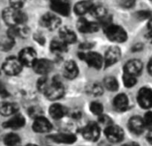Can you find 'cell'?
I'll list each match as a JSON object with an SVG mask.
<instances>
[{
	"mask_svg": "<svg viewBox=\"0 0 152 146\" xmlns=\"http://www.w3.org/2000/svg\"><path fill=\"white\" fill-rule=\"evenodd\" d=\"M2 17L4 21L9 27H17L20 25H23V23L27 20L26 14L21 12L20 9H17L14 7H8L3 11Z\"/></svg>",
	"mask_w": 152,
	"mask_h": 146,
	"instance_id": "6da1fadb",
	"label": "cell"
},
{
	"mask_svg": "<svg viewBox=\"0 0 152 146\" xmlns=\"http://www.w3.org/2000/svg\"><path fill=\"white\" fill-rule=\"evenodd\" d=\"M64 92L65 90L61 82L56 77H54L51 82H49L43 93L49 100H57L63 97Z\"/></svg>",
	"mask_w": 152,
	"mask_h": 146,
	"instance_id": "7a4b0ae2",
	"label": "cell"
},
{
	"mask_svg": "<svg viewBox=\"0 0 152 146\" xmlns=\"http://www.w3.org/2000/svg\"><path fill=\"white\" fill-rule=\"evenodd\" d=\"M104 32L110 41L116 43H123L127 39V34L125 29L117 25L110 24L104 27Z\"/></svg>",
	"mask_w": 152,
	"mask_h": 146,
	"instance_id": "3957f363",
	"label": "cell"
},
{
	"mask_svg": "<svg viewBox=\"0 0 152 146\" xmlns=\"http://www.w3.org/2000/svg\"><path fill=\"white\" fill-rule=\"evenodd\" d=\"M78 56L81 59L85 60L89 66L94 67L95 69H101L103 65V58L101 54L97 52H79Z\"/></svg>",
	"mask_w": 152,
	"mask_h": 146,
	"instance_id": "277c9868",
	"label": "cell"
},
{
	"mask_svg": "<svg viewBox=\"0 0 152 146\" xmlns=\"http://www.w3.org/2000/svg\"><path fill=\"white\" fill-rule=\"evenodd\" d=\"M3 71L8 75H17L22 69V64L18 58L9 57L3 63Z\"/></svg>",
	"mask_w": 152,
	"mask_h": 146,
	"instance_id": "5b68a950",
	"label": "cell"
},
{
	"mask_svg": "<svg viewBox=\"0 0 152 146\" xmlns=\"http://www.w3.org/2000/svg\"><path fill=\"white\" fill-rule=\"evenodd\" d=\"M19 60L25 66H33L34 63L37 60V53L33 48L28 47L24 48L19 53Z\"/></svg>",
	"mask_w": 152,
	"mask_h": 146,
	"instance_id": "8992f818",
	"label": "cell"
},
{
	"mask_svg": "<svg viewBox=\"0 0 152 146\" xmlns=\"http://www.w3.org/2000/svg\"><path fill=\"white\" fill-rule=\"evenodd\" d=\"M82 133H83V137L86 140L94 142V141L98 140V138L100 137L101 127L98 125V123L90 122L85 127Z\"/></svg>",
	"mask_w": 152,
	"mask_h": 146,
	"instance_id": "52a82bcc",
	"label": "cell"
},
{
	"mask_svg": "<svg viewBox=\"0 0 152 146\" xmlns=\"http://www.w3.org/2000/svg\"><path fill=\"white\" fill-rule=\"evenodd\" d=\"M121 58V51L117 46L110 47L105 53V57L103 59V63L105 65V67L111 66L115 65L117 62L119 61Z\"/></svg>",
	"mask_w": 152,
	"mask_h": 146,
	"instance_id": "ba28073f",
	"label": "cell"
},
{
	"mask_svg": "<svg viewBox=\"0 0 152 146\" xmlns=\"http://www.w3.org/2000/svg\"><path fill=\"white\" fill-rule=\"evenodd\" d=\"M105 135L109 141L112 143H119L124 138V131L123 129L115 125H110V127L105 129Z\"/></svg>",
	"mask_w": 152,
	"mask_h": 146,
	"instance_id": "9c48e42d",
	"label": "cell"
},
{
	"mask_svg": "<svg viewBox=\"0 0 152 146\" xmlns=\"http://www.w3.org/2000/svg\"><path fill=\"white\" fill-rule=\"evenodd\" d=\"M138 103L139 105L144 108L149 109L152 107V90L150 88L144 87L142 88L138 93Z\"/></svg>",
	"mask_w": 152,
	"mask_h": 146,
	"instance_id": "30bf717a",
	"label": "cell"
},
{
	"mask_svg": "<svg viewBox=\"0 0 152 146\" xmlns=\"http://www.w3.org/2000/svg\"><path fill=\"white\" fill-rule=\"evenodd\" d=\"M32 67L34 68V71L37 74L41 75H45L53 70V64L49 59H37Z\"/></svg>",
	"mask_w": 152,
	"mask_h": 146,
	"instance_id": "8fae6325",
	"label": "cell"
},
{
	"mask_svg": "<svg viewBox=\"0 0 152 146\" xmlns=\"http://www.w3.org/2000/svg\"><path fill=\"white\" fill-rule=\"evenodd\" d=\"M41 25L49 30H55L61 25V19L53 13H45L41 18Z\"/></svg>",
	"mask_w": 152,
	"mask_h": 146,
	"instance_id": "7c38bea8",
	"label": "cell"
},
{
	"mask_svg": "<svg viewBox=\"0 0 152 146\" xmlns=\"http://www.w3.org/2000/svg\"><path fill=\"white\" fill-rule=\"evenodd\" d=\"M51 8L62 16H68L70 12V5L68 0H51Z\"/></svg>",
	"mask_w": 152,
	"mask_h": 146,
	"instance_id": "4fadbf2b",
	"label": "cell"
},
{
	"mask_svg": "<svg viewBox=\"0 0 152 146\" xmlns=\"http://www.w3.org/2000/svg\"><path fill=\"white\" fill-rule=\"evenodd\" d=\"M143 68V65L142 62L139 59H131L128 62H126L125 67H124V71L126 74L134 75V76H138Z\"/></svg>",
	"mask_w": 152,
	"mask_h": 146,
	"instance_id": "5bb4252c",
	"label": "cell"
},
{
	"mask_svg": "<svg viewBox=\"0 0 152 146\" xmlns=\"http://www.w3.org/2000/svg\"><path fill=\"white\" fill-rule=\"evenodd\" d=\"M51 129H52V124L46 118L40 116L35 119V121L33 123V130L35 132L46 133V132H49Z\"/></svg>",
	"mask_w": 152,
	"mask_h": 146,
	"instance_id": "9a60e30c",
	"label": "cell"
},
{
	"mask_svg": "<svg viewBox=\"0 0 152 146\" xmlns=\"http://www.w3.org/2000/svg\"><path fill=\"white\" fill-rule=\"evenodd\" d=\"M77 28L80 32L82 33H94L98 31L99 29V25L96 22H92L88 21L86 19H80L77 21Z\"/></svg>",
	"mask_w": 152,
	"mask_h": 146,
	"instance_id": "2e32d148",
	"label": "cell"
},
{
	"mask_svg": "<svg viewBox=\"0 0 152 146\" xmlns=\"http://www.w3.org/2000/svg\"><path fill=\"white\" fill-rule=\"evenodd\" d=\"M128 126H129L130 130L133 133H134L135 135H141L145 129L143 119L139 117V116L132 117L129 121Z\"/></svg>",
	"mask_w": 152,
	"mask_h": 146,
	"instance_id": "e0dca14e",
	"label": "cell"
},
{
	"mask_svg": "<svg viewBox=\"0 0 152 146\" xmlns=\"http://www.w3.org/2000/svg\"><path fill=\"white\" fill-rule=\"evenodd\" d=\"M78 67L73 60L67 61L63 66V75L69 80L75 79L78 74Z\"/></svg>",
	"mask_w": 152,
	"mask_h": 146,
	"instance_id": "ac0fdd59",
	"label": "cell"
},
{
	"mask_svg": "<svg viewBox=\"0 0 152 146\" xmlns=\"http://www.w3.org/2000/svg\"><path fill=\"white\" fill-rule=\"evenodd\" d=\"M51 140H53L55 143H60V144H67L70 145L76 142L77 137L73 134H66V133H61L57 135H51L49 137Z\"/></svg>",
	"mask_w": 152,
	"mask_h": 146,
	"instance_id": "d6986e66",
	"label": "cell"
},
{
	"mask_svg": "<svg viewBox=\"0 0 152 146\" xmlns=\"http://www.w3.org/2000/svg\"><path fill=\"white\" fill-rule=\"evenodd\" d=\"M25 125V119L22 115H15L9 121H5L3 126L5 129H18L22 128Z\"/></svg>",
	"mask_w": 152,
	"mask_h": 146,
	"instance_id": "ffe728a7",
	"label": "cell"
},
{
	"mask_svg": "<svg viewBox=\"0 0 152 146\" xmlns=\"http://www.w3.org/2000/svg\"><path fill=\"white\" fill-rule=\"evenodd\" d=\"M59 35H60V38L62 42H64L67 44H70V43H74L77 41V35L76 34L69 29L68 27H62L60 29L59 31Z\"/></svg>",
	"mask_w": 152,
	"mask_h": 146,
	"instance_id": "44dd1931",
	"label": "cell"
},
{
	"mask_svg": "<svg viewBox=\"0 0 152 146\" xmlns=\"http://www.w3.org/2000/svg\"><path fill=\"white\" fill-rule=\"evenodd\" d=\"M49 113L53 119L60 120L66 115L67 109L60 104H54L49 108Z\"/></svg>",
	"mask_w": 152,
	"mask_h": 146,
	"instance_id": "7402d4cb",
	"label": "cell"
},
{
	"mask_svg": "<svg viewBox=\"0 0 152 146\" xmlns=\"http://www.w3.org/2000/svg\"><path fill=\"white\" fill-rule=\"evenodd\" d=\"M114 106L118 111H126L129 106V100L126 95L125 94H118L114 99Z\"/></svg>",
	"mask_w": 152,
	"mask_h": 146,
	"instance_id": "603a6c76",
	"label": "cell"
},
{
	"mask_svg": "<svg viewBox=\"0 0 152 146\" xmlns=\"http://www.w3.org/2000/svg\"><path fill=\"white\" fill-rule=\"evenodd\" d=\"M92 6H93V4L90 1H86V0L80 1L76 4V5L74 7V12L77 15H84L86 12H90Z\"/></svg>",
	"mask_w": 152,
	"mask_h": 146,
	"instance_id": "cb8c5ba5",
	"label": "cell"
},
{
	"mask_svg": "<svg viewBox=\"0 0 152 146\" xmlns=\"http://www.w3.org/2000/svg\"><path fill=\"white\" fill-rule=\"evenodd\" d=\"M18 111V106L13 103H3L0 105V113L4 116H10Z\"/></svg>",
	"mask_w": 152,
	"mask_h": 146,
	"instance_id": "d4e9b609",
	"label": "cell"
},
{
	"mask_svg": "<svg viewBox=\"0 0 152 146\" xmlns=\"http://www.w3.org/2000/svg\"><path fill=\"white\" fill-rule=\"evenodd\" d=\"M50 49L55 54H61L67 51L68 44L62 42L61 40H53L51 43Z\"/></svg>",
	"mask_w": 152,
	"mask_h": 146,
	"instance_id": "484cf974",
	"label": "cell"
},
{
	"mask_svg": "<svg viewBox=\"0 0 152 146\" xmlns=\"http://www.w3.org/2000/svg\"><path fill=\"white\" fill-rule=\"evenodd\" d=\"M89 12L94 18L99 19V20L102 19L103 17H105L107 15V10L102 4H96V5L93 4V6H92V8H91V10H90Z\"/></svg>",
	"mask_w": 152,
	"mask_h": 146,
	"instance_id": "4316f807",
	"label": "cell"
},
{
	"mask_svg": "<svg viewBox=\"0 0 152 146\" xmlns=\"http://www.w3.org/2000/svg\"><path fill=\"white\" fill-rule=\"evenodd\" d=\"M103 84L105 88L110 91H117L118 90V82L113 76L106 77L103 81Z\"/></svg>",
	"mask_w": 152,
	"mask_h": 146,
	"instance_id": "83f0119b",
	"label": "cell"
},
{
	"mask_svg": "<svg viewBox=\"0 0 152 146\" xmlns=\"http://www.w3.org/2000/svg\"><path fill=\"white\" fill-rule=\"evenodd\" d=\"M4 145L6 146H20V138L16 134H8L5 136L4 139Z\"/></svg>",
	"mask_w": 152,
	"mask_h": 146,
	"instance_id": "f1b7e54d",
	"label": "cell"
},
{
	"mask_svg": "<svg viewBox=\"0 0 152 146\" xmlns=\"http://www.w3.org/2000/svg\"><path fill=\"white\" fill-rule=\"evenodd\" d=\"M87 92L90 95H92V96L98 97V96L102 95V93H103V88H102V85H100L98 83H94V84L90 85L87 88Z\"/></svg>",
	"mask_w": 152,
	"mask_h": 146,
	"instance_id": "f546056e",
	"label": "cell"
},
{
	"mask_svg": "<svg viewBox=\"0 0 152 146\" xmlns=\"http://www.w3.org/2000/svg\"><path fill=\"white\" fill-rule=\"evenodd\" d=\"M123 82H124V84H125L126 87H127V88H132V87H134V86L136 84V82H137L136 76L125 73L124 75H123Z\"/></svg>",
	"mask_w": 152,
	"mask_h": 146,
	"instance_id": "4dcf8cb0",
	"label": "cell"
},
{
	"mask_svg": "<svg viewBox=\"0 0 152 146\" xmlns=\"http://www.w3.org/2000/svg\"><path fill=\"white\" fill-rule=\"evenodd\" d=\"M13 45H14V39L8 36L6 39H4L0 43V49L4 51H10L13 47Z\"/></svg>",
	"mask_w": 152,
	"mask_h": 146,
	"instance_id": "1f68e13d",
	"label": "cell"
},
{
	"mask_svg": "<svg viewBox=\"0 0 152 146\" xmlns=\"http://www.w3.org/2000/svg\"><path fill=\"white\" fill-rule=\"evenodd\" d=\"M90 110L94 114L100 116L103 113V106L99 102H93L90 105Z\"/></svg>",
	"mask_w": 152,
	"mask_h": 146,
	"instance_id": "d6a6232c",
	"label": "cell"
},
{
	"mask_svg": "<svg viewBox=\"0 0 152 146\" xmlns=\"http://www.w3.org/2000/svg\"><path fill=\"white\" fill-rule=\"evenodd\" d=\"M98 125L100 127L102 126V127H104V129H106V128L110 127V125H112V121L109 116L101 114L99 116V123H98Z\"/></svg>",
	"mask_w": 152,
	"mask_h": 146,
	"instance_id": "836d02e7",
	"label": "cell"
},
{
	"mask_svg": "<svg viewBox=\"0 0 152 146\" xmlns=\"http://www.w3.org/2000/svg\"><path fill=\"white\" fill-rule=\"evenodd\" d=\"M28 112L29 116L33 119H37L40 116H43V111L37 106H33V107L29 108Z\"/></svg>",
	"mask_w": 152,
	"mask_h": 146,
	"instance_id": "e575fe53",
	"label": "cell"
},
{
	"mask_svg": "<svg viewBox=\"0 0 152 146\" xmlns=\"http://www.w3.org/2000/svg\"><path fill=\"white\" fill-rule=\"evenodd\" d=\"M143 121H144V125L145 128H147L148 129H152V113L151 112H148L145 113L144 118H143Z\"/></svg>",
	"mask_w": 152,
	"mask_h": 146,
	"instance_id": "d590c367",
	"label": "cell"
},
{
	"mask_svg": "<svg viewBox=\"0 0 152 146\" xmlns=\"http://www.w3.org/2000/svg\"><path fill=\"white\" fill-rule=\"evenodd\" d=\"M49 83V81L47 78L45 77H42L38 80L37 82V89L41 91V92H44V90H45L46 86L48 85Z\"/></svg>",
	"mask_w": 152,
	"mask_h": 146,
	"instance_id": "8d00e7d4",
	"label": "cell"
},
{
	"mask_svg": "<svg viewBox=\"0 0 152 146\" xmlns=\"http://www.w3.org/2000/svg\"><path fill=\"white\" fill-rule=\"evenodd\" d=\"M152 16V13L150 11H140L136 12V17L140 20H146Z\"/></svg>",
	"mask_w": 152,
	"mask_h": 146,
	"instance_id": "74e56055",
	"label": "cell"
},
{
	"mask_svg": "<svg viewBox=\"0 0 152 146\" xmlns=\"http://www.w3.org/2000/svg\"><path fill=\"white\" fill-rule=\"evenodd\" d=\"M9 1H10L11 6L17 8V9H20L26 2V0H9Z\"/></svg>",
	"mask_w": 152,
	"mask_h": 146,
	"instance_id": "f35d334b",
	"label": "cell"
},
{
	"mask_svg": "<svg viewBox=\"0 0 152 146\" xmlns=\"http://www.w3.org/2000/svg\"><path fill=\"white\" fill-rule=\"evenodd\" d=\"M34 40H36L39 44H45V39L41 34H35Z\"/></svg>",
	"mask_w": 152,
	"mask_h": 146,
	"instance_id": "ab89813d",
	"label": "cell"
},
{
	"mask_svg": "<svg viewBox=\"0 0 152 146\" xmlns=\"http://www.w3.org/2000/svg\"><path fill=\"white\" fill-rule=\"evenodd\" d=\"M0 96L3 97V98H6L9 96V93L8 91L6 90V89L4 88V86L0 82Z\"/></svg>",
	"mask_w": 152,
	"mask_h": 146,
	"instance_id": "60d3db41",
	"label": "cell"
},
{
	"mask_svg": "<svg viewBox=\"0 0 152 146\" xmlns=\"http://www.w3.org/2000/svg\"><path fill=\"white\" fill-rule=\"evenodd\" d=\"M79 47L81 50H90L91 48L94 47V44L91 43H83L82 44H80Z\"/></svg>",
	"mask_w": 152,
	"mask_h": 146,
	"instance_id": "b9f144b4",
	"label": "cell"
},
{
	"mask_svg": "<svg viewBox=\"0 0 152 146\" xmlns=\"http://www.w3.org/2000/svg\"><path fill=\"white\" fill-rule=\"evenodd\" d=\"M143 48V45L142 43H137L135 44L134 47H133V51H142Z\"/></svg>",
	"mask_w": 152,
	"mask_h": 146,
	"instance_id": "7bdbcfd3",
	"label": "cell"
},
{
	"mask_svg": "<svg viewBox=\"0 0 152 146\" xmlns=\"http://www.w3.org/2000/svg\"><path fill=\"white\" fill-rule=\"evenodd\" d=\"M146 38H147V40H148L151 43H152V28L151 29H150L149 32L146 34Z\"/></svg>",
	"mask_w": 152,
	"mask_h": 146,
	"instance_id": "ee69618b",
	"label": "cell"
},
{
	"mask_svg": "<svg viewBox=\"0 0 152 146\" xmlns=\"http://www.w3.org/2000/svg\"><path fill=\"white\" fill-rule=\"evenodd\" d=\"M147 139H148V142L152 145V129H149V133L147 135Z\"/></svg>",
	"mask_w": 152,
	"mask_h": 146,
	"instance_id": "f6af8a7d",
	"label": "cell"
},
{
	"mask_svg": "<svg viewBox=\"0 0 152 146\" xmlns=\"http://www.w3.org/2000/svg\"><path fill=\"white\" fill-rule=\"evenodd\" d=\"M148 71H149V73L152 75V58L151 59V60H150V62L148 64Z\"/></svg>",
	"mask_w": 152,
	"mask_h": 146,
	"instance_id": "bcb514c9",
	"label": "cell"
},
{
	"mask_svg": "<svg viewBox=\"0 0 152 146\" xmlns=\"http://www.w3.org/2000/svg\"><path fill=\"white\" fill-rule=\"evenodd\" d=\"M123 146H140V145L136 144V143H127Z\"/></svg>",
	"mask_w": 152,
	"mask_h": 146,
	"instance_id": "7dc6e473",
	"label": "cell"
},
{
	"mask_svg": "<svg viewBox=\"0 0 152 146\" xmlns=\"http://www.w3.org/2000/svg\"><path fill=\"white\" fill-rule=\"evenodd\" d=\"M27 146H37V145H27Z\"/></svg>",
	"mask_w": 152,
	"mask_h": 146,
	"instance_id": "c3c4849f",
	"label": "cell"
}]
</instances>
